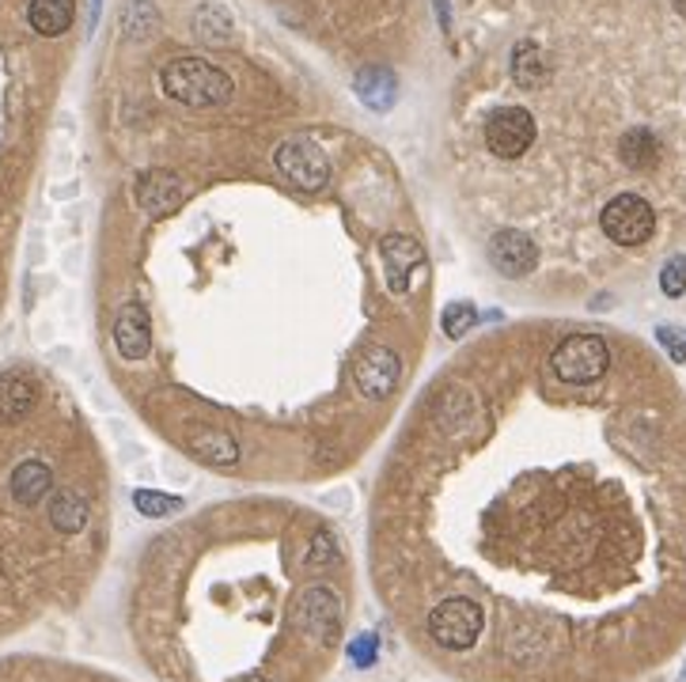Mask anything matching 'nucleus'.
Returning a JSON list of instances; mask_svg holds the SVG:
<instances>
[{
  "label": "nucleus",
  "instance_id": "f257e3e1",
  "mask_svg": "<svg viewBox=\"0 0 686 682\" xmlns=\"http://www.w3.org/2000/svg\"><path fill=\"white\" fill-rule=\"evenodd\" d=\"M160 88H164L175 103L205 111V106L228 103L236 83H231L225 68L209 65L205 57H175L160 68Z\"/></svg>",
  "mask_w": 686,
  "mask_h": 682
},
{
  "label": "nucleus",
  "instance_id": "f03ea898",
  "mask_svg": "<svg viewBox=\"0 0 686 682\" xmlns=\"http://www.w3.org/2000/svg\"><path fill=\"white\" fill-rule=\"evenodd\" d=\"M607 364H611V352H607V342L596 338V334L566 338L550 357V372L561 383H596L607 372Z\"/></svg>",
  "mask_w": 686,
  "mask_h": 682
},
{
  "label": "nucleus",
  "instance_id": "7ed1b4c3",
  "mask_svg": "<svg viewBox=\"0 0 686 682\" xmlns=\"http://www.w3.org/2000/svg\"><path fill=\"white\" fill-rule=\"evenodd\" d=\"M482 622H485L482 607H478L474 600L452 595V600H444L441 607L429 615V633H433L436 645L452 648V653H462V648H470L478 641Z\"/></svg>",
  "mask_w": 686,
  "mask_h": 682
},
{
  "label": "nucleus",
  "instance_id": "20e7f679",
  "mask_svg": "<svg viewBox=\"0 0 686 682\" xmlns=\"http://www.w3.org/2000/svg\"><path fill=\"white\" fill-rule=\"evenodd\" d=\"M274 164L292 186L307 190V194H315V190H322L330 182V159L312 137H292V141H284L281 149L274 152Z\"/></svg>",
  "mask_w": 686,
  "mask_h": 682
},
{
  "label": "nucleus",
  "instance_id": "39448f33",
  "mask_svg": "<svg viewBox=\"0 0 686 682\" xmlns=\"http://www.w3.org/2000/svg\"><path fill=\"white\" fill-rule=\"evenodd\" d=\"M599 224H604V232L611 243H619V247H637V243L649 240L652 228H657V213H652V205L645 202V197L619 194L604 205Z\"/></svg>",
  "mask_w": 686,
  "mask_h": 682
},
{
  "label": "nucleus",
  "instance_id": "423d86ee",
  "mask_svg": "<svg viewBox=\"0 0 686 682\" xmlns=\"http://www.w3.org/2000/svg\"><path fill=\"white\" fill-rule=\"evenodd\" d=\"M535 144V118L523 106H500L485 121V149L497 159H520Z\"/></svg>",
  "mask_w": 686,
  "mask_h": 682
},
{
  "label": "nucleus",
  "instance_id": "0eeeda50",
  "mask_svg": "<svg viewBox=\"0 0 686 682\" xmlns=\"http://www.w3.org/2000/svg\"><path fill=\"white\" fill-rule=\"evenodd\" d=\"M292 622H296L300 633H307V638L315 641H334L338 633V600L327 592V588H307L304 595L296 600V607H292Z\"/></svg>",
  "mask_w": 686,
  "mask_h": 682
},
{
  "label": "nucleus",
  "instance_id": "6e6552de",
  "mask_svg": "<svg viewBox=\"0 0 686 682\" xmlns=\"http://www.w3.org/2000/svg\"><path fill=\"white\" fill-rule=\"evenodd\" d=\"M398 372H403V364H398L395 352H391L388 345H372V349L357 360V372L353 375H357L360 395L380 402V398H388L391 390L398 387Z\"/></svg>",
  "mask_w": 686,
  "mask_h": 682
},
{
  "label": "nucleus",
  "instance_id": "1a4fd4ad",
  "mask_svg": "<svg viewBox=\"0 0 686 682\" xmlns=\"http://www.w3.org/2000/svg\"><path fill=\"white\" fill-rule=\"evenodd\" d=\"M490 258L505 278H528L538 262V247L523 232L505 228V232H497L490 240Z\"/></svg>",
  "mask_w": 686,
  "mask_h": 682
},
{
  "label": "nucleus",
  "instance_id": "9d476101",
  "mask_svg": "<svg viewBox=\"0 0 686 682\" xmlns=\"http://www.w3.org/2000/svg\"><path fill=\"white\" fill-rule=\"evenodd\" d=\"M182 197H187V190H182V179L175 171H144L141 179H137V202H141V209L149 213V217H167V213H175L182 205Z\"/></svg>",
  "mask_w": 686,
  "mask_h": 682
},
{
  "label": "nucleus",
  "instance_id": "9b49d317",
  "mask_svg": "<svg viewBox=\"0 0 686 682\" xmlns=\"http://www.w3.org/2000/svg\"><path fill=\"white\" fill-rule=\"evenodd\" d=\"M383 270H388V288L391 293H406L410 288V273L425 262V250L406 235H383L380 243Z\"/></svg>",
  "mask_w": 686,
  "mask_h": 682
},
{
  "label": "nucleus",
  "instance_id": "f8f14e48",
  "mask_svg": "<svg viewBox=\"0 0 686 682\" xmlns=\"http://www.w3.org/2000/svg\"><path fill=\"white\" fill-rule=\"evenodd\" d=\"M114 345H118V352L126 360H144L152 349V326H149V316H144V308H137V304H129V308H122V316L114 319Z\"/></svg>",
  "mask_w": 686,
  "mask_h": 682
},
{
  "label": "nucleus",
  "instance_id": "ddd939ff",
  "mask_svg": "<svg viewBox=\"0 0 686 682\" xmlns=\"http://www.w3.org/2000/svg\"><path fill=\"white\" fill-rule=\"evenodd\" d=\"M27 20L30 27L42 38H58L73 27L76 20V0H30L27 4Z\"/></svg>",
  "mask_w": 686,
  "mask_h": 682
},
{
  "label": "nucleus",
  "instance_id": "4468645a",
  "mask_svg": "<svg viewBox=\"0 0 686 682\" xmlns=\"http://www.w3.org/2000/svg\"><path fill=\"white\" fill-rule=\"evenodd\" d=\"M38 402V387L20 372L0 375V417L4 421H20L35 410Z\"/></svg>",
  "mask_w": 686,
  "mask_h": 682
},
{
  "label": "nucleus",
  "instance_id": "2eb2a0df",
  "mask_svg": "<svg viewBox=\"0 0 686 682\" xmlns=\"http://www.w3.org/2000/svg\"><path fill=\"white\" fill-rule=\"evenodd\" d=\"M50 486H53V474L42 459H27V463H20L12 471V497L20 504H27V509L42 501V497L50 493Z\"/></svg>",
  "mask_w": 686,
  "mask_h": 682
},
{
  "label": "nucleus",
  "instance_id": "dca6fc26",
  "mask_svg": "<svg viewBox=\"0 0 686 682\" xmlns=\"http://www.w3.org/2000/svg\"><path fill=\"white\" fill-rule=\"evenodd\" d=\"M190 448H194L198 459H205V463H213V466H231L239 459V443L231 440L228 433L209 428V425H198L194 433H190Z\"/></svg>",
  "mask_w": 686,
  "mask_h": 682
},
{
  "label": "nucleus",
  "instance_id": "f3484780",
  "mask_svg": "<svg viewBox=\"0 0 686 682\" xmlns=\"http://www.w3.org/2000/svg\"><path fill=\"white\" fill-rule=\"evenodd\" d=\"M512 76L520 88H543L546 80H550V61H546L543 46L538 42H520L512 50Z\"/></svg>",
  "mask_w": 686,
  "mask_h": 682
},
{
  "label": "nucleus",
  "instance_id": "a211bd4d",
  "mask_svg": "<svg viewBox=\"0 0 686 682\" xmlns=\"http://www.w3.org/2000/svg\"><path fill=\"white\" fill-rule=\"evenodd\" d=\"M357 95L365 99V106H372V111H391V106H395V95H398V83L388 68H360Z\"/></svg>",
  "mask_w": 686,
  "mask_h": 682
},
{
  "label": "nucleus",
  "instance_id": "6ab92c4d",
  "mask_svg": "<svg viewBox=\"0 0 686 682\" xmlns=\"http://www.w3.org/2000/svg\"><path fill=\"white\" fill-rule=\"evenodd\" d=\"M619 156L630 171H649V167H657V159H660L657 133H649V129H630V133L619 141Z\"/></svg>",
  "mask_w": 686,
  "mask_h": 682
},
{
  "label": "nucleus",
  "instance_id": "aec40b11",
  "mask_svg": "<svg viewBox=\"0 0 686 682\" xmlns=\"http://www.w3.org/2000/svg\"><path fill=\"white\" fill-rule=\"evenodd\" d=\"M50 524L65 535L84 531V524H88V501L80 493H73V489H58L50 501Z\"/></svg>",
  "mask_w": 686,
  "mask_h": 682
},
{
  "label": "nucleus",
  "instance_id": "412c9836",
  "mask_svg": "<svg viewBox=\"0 0 686 682\" xmlns=\"http://www.w3.org/2000/svg\"><path fill=\"white\" fill-rule=\"evenodd\" d=\"M134 504H137V512H144V516H167V512L182 509L179 497H164V493H156V489H137Z\"/></svg>",
  "mask_w": 686,
  "mask_h": 682
},
{
  "label": "nucleus",
  "instance_id": "4be33fe9",
  "mask_svg": "<svg viewBox=\"0 0 686 682\" xmlns=\"http://www.w3.org/2000/svg\"><path fill=\"white\" fill-rule=\"evenodd\" d=\"M660 288H664V296H683L686 293V255H675L672 262L660 270Z\"/></svg>",
  "mask_w": 686,
  "mask_h": 682
},
{
  "label": "nucleus",
  "instance_id": "5701e85b",
  "mask_svg": "<svg viewBox=\"0 0 686 682\" xmlns=\"http://www.w3.org/2000/svg\"><path fill=\"white\" fill-rule=\"evenodd\" d=\"M474 319L478 316L470 304H452V308L444 311V334H448V338H462V334L474 326Z\"/></svg>",
  "mask_w": 686,
  "mask_h": 682
},
{
  "label": "nucleus",
  "instance_id": "b1692460",
  "mask_svg": "<svg viewBox=\"0 0 686 682\" xmlns=\"http://www.w3.org/2000/svg\"><path fill=\"white\" fill-rule=\"evenodd\" d=\"M660 342H664V349L672 352V360H686V331H675V326H660Z\"/></svg>",
  "mask_w": 686,
  "mask_h": 682
},
{
  "label": "nucleus",
  "instance_id": "393cba45",
  "mask_svg": "<svg viewBox=\"0 0 686 682\" xmlns=\"http://www.w3.org/2000/svg\"><path fill=\"white\" fill-rule=\"evenodd\" d=\"M350 653H353V660H357L360 668H368V664H372V656H376V641L372 638H360L357 645L350 648Z\"/></svg>",
  "mask_w": 686,
  "mask_h": 682
},
{
  "label": "nucleus",
  "instance_id": "a878e982",
  "mask_svg": "<svg viewBox=\"0 0 686 682\" xmlns=\"http://www.w3.org/2000/svg\"><path fill=\"white\" fill-rule=\"evenodd\" d=\"M672 4H675V12H679L683 20H686V0H672Z\"/></svg>",
  "mask_w": 686,
  "mask_h": 682
},
{
  "label": "nucleus",
  "instance_id": "bb28decb",
  "mask_svg": "<svg viewBox=\"0 0 686 682\" xmlns=\"http://www.w3.org/2000/svg\"><path fill=\"white\" fill-rule=\"evenodd\" d=\"M239 682H266V679H258V675H246V679H239Z\"/></svg>",
  "mask_w": 686,
  "mask_h": 682
}]
</instances>
